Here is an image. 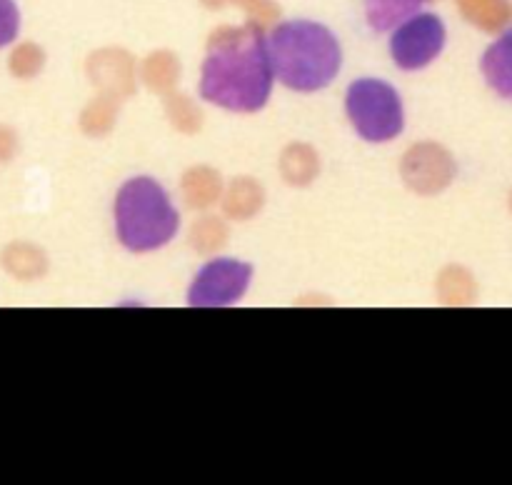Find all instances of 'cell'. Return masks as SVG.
Wrapping results in <instances>:
<instances>
[{
	"mask_svg": "<svg viewBox=\"0 0 512 485\" xmlns=\"http://www.w3.org/2000/svg\"><path fill=\"white\" fill-rule=\"evenodd\" d=\"M268 40L258 28L223 30L210 43L200 73V95L233 113H255L273 90Z\"/></svg>",
	"mask_w": 512,
	"mask_h": 485,
	"instance_id": "6da1fadb",
	"label": "cell"
},
{
	"mask_svg": "<svg viewBox=\"0 0 512 485\" xmlns=\"http://www.w3.org/2000/svg\"><path fill=\"white\" fill-rule=\"evenodd\" d=\"M273 75L298 93H315L340 73L343 50L333 30L313 20H285L268 35Z\"/></svg>",
	"mask_w": 512,
	"mask_h": 485,
	"instance_id": "7a4b0ae2",
	"label": "cell"
},
{
	"mask_svg": "<svg viewBox=\"0 0 512 485\" xmlns=\"http://www.w3.org/2000/svg\"><path fill=\"white\" fill-rule=\"evenodd\" d=\"M178 223V210L153 178L128 180L115 198V230L130 253L163 248L175 238Z\"/></svg>",
	"mask_w": 512,
	"mask_h": 485,
	"instance_id": "3957f363",
	"label": "cell"
},
{
	"mask_svg": "<svg viewBox=\"0 0 512 485\" xmlns=\"http://www.w3.org/2000/svg\"><path fill=\"white\" fill-rule=\"evenodd\" d=\"M345 108L360 138L370 143H388L403 133V103L398 90L385 80L363 78L350 83Z\"/></svg>",
	"mask_w": 512,
	"mask_h": 485,
	"instance_id": "277c9868",
	"label": "cell"
},
{
	"mask_svg": "<svg viewBox=\"0 0 512 485\" xmlns=\"http://www.w3.org/2000/svg\"><path fill=\"white\" fill-rule=\"evenodd\" d=\"M443 45V20L433 13H413L393 30L390 55L403 70H420L438 58Z\"/></svg>",
	"mask_w": 512,
	"mask_h": 485,
	"instance_id": "5b68a950",
	"label": "cell"
},
{
	"mask_svg": "<svg viewBox=\"0 0 512 485\" xmlns=\"http://www.w3.org/2000/svg\"><path fill=\"white\" fill-rule=\"evenodd\" d=\"M253 268L233 258L210 260L200 268L190 285L188 303L195 308H223V305L238 303L248 290Z\"/></svg>",
	"mask_w": 512,
	"mask_h": 485,
	"instance_id": "8992f818",
	"label": "cell"
},
{
	"mask_svg": "<svg viewBox=\"0 0 512 485\" xmlns=\"http://www.w3.org/2000/svg\"><path fill=\"white\" fill-rule=\"evenodd\" d=\"M483 70L490 85L503 95H512V33L503 35L483 60Z\"/></svg>",
	"mask_w": 512,
	"mask_h": 485,
	"instance_id": "52a82bcc",
	"label": "cell"
},
{
	"mask_svg": "<svg viewBox=\"0 0 512 485\" xmlns=\"http://www.w3.org/2000/svg\"><path fill=\"white\" fill-rule=\"evenodd\" d=\"M425 0H365V10H368V23L375 30H390L413 13Z\"/></svg>",
	"mask_w": 512,
	"mask_h": 485,
	"instance_id": "ba28073f",
	"label": "cell"
},
{
	"mask_svg": "<svg viewBox=\"0 0 512 485\" xmlns=\"http://www.w3.org/2000/svg\"><path fill=\"white\" fill-rule=\"evenodd\" d=\"M20 28L18 5L13 0H0V48L13 43Z\"/></svg>",
	"mask_w": 512,
	"mask_h": 485,
	"instance_id": "9c48e42d",
	"label": "cell"
}]
</instances>
